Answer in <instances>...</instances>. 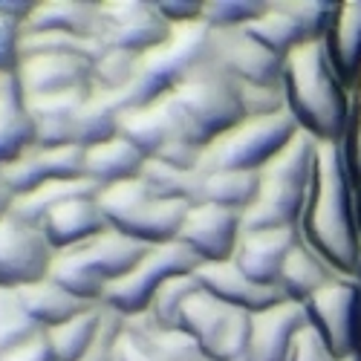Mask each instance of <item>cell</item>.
Returning <instances> with one entry per match:
<instances>
[{
  "label": "cell",
  "mask_w": 361,
  "mask_h": 361,
  "mask_svg": "<svg viewBox=\"0 0 361 361\" xmlns=\"http://www.w3.org/2000/svg\"><path fill=\"white\" fill-rule=\"evenodd\" d=\"M298 234L338 278H361L358 185L341 145H318L315 150L312 185Z\"/></svg>",
  "instance_id": "6da1fadb"
},
{
  "label": "cell",
  "mask_w": 361,
  "mask_h": 361,
  "mask_svg": "<svg viewBox=\"0 0 361 361\" xmlns=\"http://www.w3.org/2000/svg\"><path fill=\"white\" fill-rule=\"evenodd\" d=\"M286 110L318 145H341L350 122V87L329 61L324 38L304 41L283 61Z\"/></svg>",
  "instance_id": "7a4b0ae2"
},
{
  "label": "cell",
  "mask_w": 361,
  "mask_h": 361,
  "mask_svg": "<svg viewBox=\"0 0 361 361\" xmlns=\"http://www.w3.org/2000/svg\"><path fill=\"white\" fill-rule=\"evenodd\" d=\"M318 142L298 130L281 154L257 171V197L243 214V228H298L312 185Z\"/></svg>",
  "instance_id": "3957f363"
},
{
  "label": "cell",
  "mask_w": 361,
  "mask_h": 361,
  "mask_svg": "<svg viewBox=\"0 0 361 361\" xmlns=\"http://www.w3.org/2000/svg\"><path fill=\"white\" fill-rule=\"evenodd\" d=\"M171 96L179 116H183L188 139L202 147L212 145L217 136H223L226 130H231L246 118L240 81H234L208 55H202L179 78L176 87H171Z\"/></svg>",
  "instance_id": "277c9868"
},
{
  "label": "cell",
  "mask_w": 361,
  "mask_h": 361,
  "mask_svg": "<svg viewBox=\"0 0 361 361\" xmlns=\"http://www.w3.org/2000/svg\"><path fill=\"white\" fill-rule=\"evenodd\" d=\"M96 200L110 228L125 231L147 246L173 243L191 208V202L183 200H159L139 176L102 188Z\"/></svg>",
  "instance_id": "5b68a950"
},
{
  "label": "cell",
  "mask_w": 361,
  "mask_h": 361,
  "mask_svg": "<svg viewBox=\"0 0 361 361\" xmlns=\"http://www.w3.org/2000/svg\"><path fill=\"white\" fill-rule=\"evenodd\" d=\"M298 130L300 128L289 110L243 118L212 145H205L200 171H260L298 136Z\"/></svg>",
  "instance_id": "8992f818"
},
{
  "label": "cell",
  "mask_w": 361,
  "mask_h": 361,
  "mask_svg": "<svg viewBox=\"0 0 361 361\" xmlns=\"http://www.w3.org/2000/svg\"><path fill=\"white\" fill-rule=\"evenodd\" d=\"M208 47V26L205 23H179L171 29V35L139 55V73L133 84V104H145L168 93L171 87L179 84Z\"/></svg>",
  "instance_id": "52a82bcc"
},
{
  "label": "cell",
  "mask_w": 361,
  "mask_h": 361,
  "mask_svg": "<svg viewBox=\"0 0 361 361\" xmlns=\"http://www.w3.org/2000/svg\"><path fill=\"white\" fill-rule=\"evenodd\" d=\"M200 266V260L179 243H159V246H150L145 252V257L130 269L125 278H118L116 283L107 286L102 304L118 310L122 315H136L145 312L150 298L157 295V289L176 278V275H191L194 269Z\"/></svg>",
  "instance_id": "ba28073f"
},
{
  "label": "cell",
  "mask_w": 361,
  "mask_h": 361,
  "mask_svg": "<svg viewBox=\"0 0 361 361\" xmlns=\"http://www.w3.org/2000/svg\"><path fill=\"white\" fill-rule=\"evenodd\" d=\"M310 324L344 361L361 347V278H333L304 300Z\"/></svg>",
  "instance_id": "9c48e42d"
},
{
  "label": "cell",
  "mask_w": 361,
  "mask_h": 361,
  "mask_svg": "<svg viewBox=\"0 0 361 361\" xmlns=\"http://www.w3.org/2000/svg\"><path fill=\"white\" fill-rule=\"evenodd\" d=\"M171 29L157 0H99L93 38L104 49H130L142 55L159 47Z\"/></svg>",
  "instance_id": "30bf717a"
},
{
  "label": "cell",
  "mask_w": 361,
  "mask_h": 361,
  "mask_svg": "<svg viewBox=\"0 0 361 361\" xmlns=\"http://www.w3.org/2000/svg\"><path fill=\"white\" fill-rule=\"evenodd\" d=\"M205 55L220 64L240 84L283 87V61L286 58L266 49L246 29H208Z\"/></svg>",
  "instance_id": "8fae6325"
},
{
  "label": "cell",
  "mask_w": 361,
  "mask_h": 361,
  "mask_svg": "<svg viewBox=\"0 0 361 361\" xmlns=\"http://www.w3.org/2000/svg\"><path fill=\"white\" fill-rule=\"evenodd\" d=\"M55 249L41 226L15 214L0 217V289H20L49 275Z\"/></svg>",
  "instance_id": "7c38bea8"
},
{
  "label": "cell",
  "mask_w": 361,
  "mask_h": 361,
  "mask_svg": "<svg viewBox=\"0 0 361 361\" xmlns=\"http://www.w3.org/2000/svg\"><path fill=\"white\" fill-rule=\"evenodd\" d=\"M240 234H243V214L240 212L214 202H197L188 208L176 240L200 263H223L234 257Z\"/></svg>",
  "instance_id": "4fadbf2b"
},
{
  "label": "cell",
  "mask_w": 361,
  "mask_h": 361,
  "mask_svg": "<svg viewBox=\"0 0 361 361\" xmlns=\"http://www.w3.org/2000/svg\"><path fill=\"white\" fill-rule=\"evenodd\" d=\"M298 228H243L231 263L260 286H278L281 269L298 246Z\"/></svg>",
  "instance_id": "5bb4252c"
},
{
  "label": "cell",
  "mask_w": 361,
  "mask_h": 361,
  "mask_svg": "<svg viewBox=\"0 0 361 361\" xmlns=\"http://www.w3.org/2000/svg\"><path fill=\"white\" fill-rule=\"evenodd\" d=\"M118 136L133 142L145 157H154L171 139H188L183 116H179V110L173 104L171 90L145 104L125 107L122 116H118Z\"/></svg>",
  "instance_id": "9a60e30c"
},
{
  "label": "cell",
  "mask_w": 361,
  "mask_h": 361,
  "mask_svg": "<svg viewBox=\"0 0 361 361\" xmlns=\"http://www.w3.org/2000/svg\"><path fill=\"white\" fill-rule=\"evenodd\" d=\"M90 67L93 61L81 55H32L20 58L15 78L26 99L70 93V90H90Z\"/></svg>",
  "instance_id": "2e32d148"
},
{
  "label": "cell",
  "mask_w": 361,
  "mask_h": 361,
  "mask_svg": "<svg viewBox=\"0 0 361 361\" xmlns=\"http://www.w3.org/2000/svg\"><path fill=\"white\" fill-rule=\"evenodd\" d=\"M310 324L304 304L281 300L260 312H252V361H286L295 336Z\"/></svg>",
  "instance_id": "e0dca14e"
},
{
  "label": "cell",
  "mask_w": 361,
  "mask_h": 361,
  "mask_svg": "<svg viewBox=\"0 0 361 361\" xmlns=\"http://www.w3.org/2000/svg\"><path fill=\"white\" fill-rule=\"evenodd\" d=\"M194 278L205 292H212L214 298L223 300V304H228L234 310H243V312H260L266 307L286 300L278 286H260V283L249 281L231 260L200 263L194 269Z\"/></svg>",
  "instance_id": "ac0fdd59"
},
{
  "label": "cell",
  "mask_w": 361,
  "mask_h": 361,
  "mask_svg": "<svg viewBox=\"0 0 361 361\" xmlns=\"http://www.w3.org/2000/svg\"><path fill=\"white\" fill-rule=\"evenodd\" d=\"M147 249L150 246L142 243V240H136L125 231H116L110 226L104 231H99L96 237H90L87 243L73 246L78 260L90 269V272H96L107 286L116 283L118 278H125L130 269L145 257Z\"/></svg>",
  "instance_id": "d6986e66"
},
{
  "label": "cell",
  "mask_w": 361,
  "mask_h": 361,
  "mask_svg": "<svg viewBox=\"0 0 361 361\" xmlns=\"http://www.w3.org/2000/svg\"><path fill=\"white\" fill-rule=\"evenodd\" d=\"M38 226L44 237L49 240V246L55 252H61V249L81 246L90 237L104 231L107 220L102 214V205L96 197H78V200H70L64 205L52 208Z\"/></svg>",
  "instance_id": "ffe728a7"
},
{
  "label": "cell",
  "mask_w": 361,
  "mask_h": 361,
  "mask_svg": "<svg viewBox=\"0 0 361 361\" xmlns=\"http://www.w3.org/2000/svg\"><path fill=\"white\" fill-rule=\"evenodd\" d=\"M90 90H70L26 99L29 116L35 122V145L38 147H61L75 145V113L84 104Z\"/></svg>",
  "instance_id": "44dd1931"
},
{
  "label": "cell",
  "mask_w": 361,
  "mask_h": 361,
  "mask_svg": "<svg viewBox=\"0 0 361 361\" xmlns=\"http://www.w3.org/2000/svg\"><path fill=\"white\" fill-rule=\"evenodd\" d=\"M35 147V122L15 73L0 75V165Z\"/></svg>",
  "instance_id": "7402d4cb"
},
{
  "label": "cell",
  "mask_w": 361,
  "mask_h": 361,
  "mask_svg": "<svg viewBox=\"0 0 361 361\" xmlns=\"http://www.w3.org/2000/svg\"><path fill=\"white\" fill-rule=\"evenodd\" d=\"M329 61L353 90L361 75V0H344L336 9L333 26L324 38Z\"/></svg>",
  "instance_id": "603a6c76"
},
{
  "label": "cell",
  "mask_w": 361,
  "mask_h": 361,
  "mask_svg": "<svg viewBox=\"0 0 361 361\" xmlns=\"http://www.w3.org/2000/svg\"><path fill=\"white\" fill-rule=\"evenodd\" d=\"M99 0H35L20 32H70L93 38Z\"/></svg>",
  "instance_id": "cb8c5ba5"
},
{
  "label": "cell",
  "mask_w": 361,
  "mask_h": 361,
  "mask_svg": "<svg viewBox=\"0 0 361 361\" xmlns=\"http://www.w3.org/2000/svg\"><path fill=\"white\" fill-rule=\"evenodd\" d=\"M125 107H133L130 93L90 90L84 104L75 113V145L90 147L118 136V116H122Z\"/></svg>",
  "instance_id": "d4e9b609"
},
{
  "label": "cell",
  "mask_w": 361,
  "mask_h": 361,
  "mask_svg": "<svg viewBox=\"0 0 361 361\" xmlns=\"http://www.w3.org/2000/svg\"><path fill=\"white\" fill-rule=\"evenodd\" d=\"M145 159L147 157L133 142H128L125 136H113L107 142L87 147V179H93L102 188L125 183V179H136Z\"/></svg>",
  "instance_id": "484cf974"
},
{
  "label": "cell",
  "mask_w": 361,
  "mask_h": 361,
  "mask_svg": "<svg viewBox=\"0 0 361 361\" xmlns=\"http://www.w3.org/2000/svg\"><path fill=\"white\" fill-rule=\"evenodd\" d=\"M20 304L26 307V312L32 315V321L41 326V329H52L58 324H64L70 318H75L78 312L90 310L93 304L87 300L70 295L64 286H58L52 278H44V281H35V283H26L20 289H15Z\"/></svg>",
  "instance_id": "4316f807"
},
{
  "label": "cell",
  "mask_w": 361,
  "mask_h": 361,
  "mask_svg": "<svg viewBox=\"0 0 361 361\" xmlns=\"http://www.w3.org/2000/svg\"><path fill=\"white\" fill-rule=\"evenodd\" d=\"M234 307L223 304L220 298H214L212 292H205L202 286L185 300L183 315H179V329L185 333L202 347V353L208 355L214 350V344L220 341V336L226 333L228 321L234 318Z\"/></svg>",
  "instance_id": "83f0119b"
},
{
  "label": "cell",
  "mask_w": 361,
  "mask_h": 361,
  "mask_svg": "<svg viewBox=\"0 0 361 361\" xmlns=\"http://www.w3.org/2000/svg\"><path fill=\"white\" fill-rule=\"evenodd\" d=\"M333 278H338L333 269H329L304 240H298V246L289 252L281 278H278V289L286 300H295V304H304L307 298H312L321 286H326Z\"/></svg>",
  "instance_id": "f1b7e54d"
},
{
  "label": "cell",
  "mask_w": 361,
  "mask_h": 361,
  "mask_svg": "<svg viewBox=\"0 0 361 361\" xmlns=\"http://www.w3.org/2000/svg\"><path fill=\"white\" fill-rule=\"evenodd\" d=\"M99 191H102V185H96L93 179H47L32 194L15 200L12 214L38 226L52 208L64 205L70 200H78V197H99Z\"/></svg>",
  "instance_id": "f546056e"
},
{
  "label": "cell",
  "mask_w": 361,
  "mask_h": 361,
  "mask_svg": "<svg viewBox=\"0 0 361 361\" xmlns=\"http://www.w3.org/2000/svg\"><path fill=\"white\" fill-rule=\"evenodd\" d=\"M243 29L255 41H260L266 49H272L281 58H286L292 49H298L304 41H310L304 35V29H300V23L295 20V15L281 4V0H269L266 9L252 23H246Z\"/></svg>",
  "instance_id": "4dcf8cb0"
},
{
  "label": "cell",
  "mask_w": 361,
  "mask_h": 361,
  "mask_svg": "<svg viewBox=\"0 0 361 361\" xmlns=\"http://www.w3.org/2000/svg\"><path fill=\"white\" fill-rule=\"evenodd\" d=\"M139 179L159 200H183L191 205L202 202V171H183L147 157L139 171Z\"/></svg>",
  "instance_id": "1f68e13d"
},
{
  "label": "cell",
  "mask_w": 361,
  "mask_h": 361,
  "mask_svg": "<svg viewBox=\"0 0 361 361\" xmlns=\"http://www.w3.org/2000/svg\"><path fill=\"white\" fill-rule=\"evenodd\" d=\"M257 171H208L202 173V202H214L246 214L257 197Z\"/></svg>",
  "instance_id": "d6a6232c"
},
{
  "label": "cell",
  "mask_w": 361,
  "mask_h": 361,
  "mask_svg": "<svg viewBox=\"0 0 361 361\" xmlns=\"http://www.w3.org/2000/svg\"><path fill=\"white\" fill-rule=\"evenodd\" d=\"M99 321H102V304H93L90 310L78 312L75 318L58 324L52 329H44V336H47L52 353L61 361H78L87 353L90 341H93Z\"/></svg>",
  "instance_id": "836d02e7"
},
{
  "label": "cell",
  "mask_w": 361,
  "mask_h": 361,
  "mask_svg": "<svg viewBox=\"0 0 361 361\" xmlns=\"http://www.w3.org/2000/svg\"><path fill=\"white\" fill-rule=\"evenodd\" d=\"M104 52V47L96 38L70 35V32H20L18 38V61L32 55H81V58H96Z\"/></svg>",
  "instance_id": "e575fe53"
},
{
  "label": "cell",
  "mask_w": 361,
  "mask_h": 361,
  "mask_svg": "<svg viewBox=\"0 0 361 361\" xmlns=\"http://www.w3.org/2000/svg\"><path fill=\"white\" fill-rule=\"evenodd\" d=\"M139 73V55L130 49H104L90 67V90L107 93H130Z\"/></svg>",
  "instance_id": "d590c367"
},
{
  "label": "cell",
  "mask_w": 361,
  "mask_h": 361,
  "mask_svg": "<svg viewBox=\"0 0 361 361\" xmlns=\"http://www.w3.org/2000/svg\"><path fill=\"white\" fill-rule=\"evenodd\" d=\"M38 333H44V329L26 312L18 292L0 289V358L26 344L29 338H35Z\"/></svg>",
  "instance_id": "8d00e7d4"
},
{
  "label": "cell",
  "mask_w": 361,
  "mask_h": 361,
  "mask_svg": "<svg viewBox=\"0 0 361 361\" xmlns=\"http://www.w3.org/2000/svg\"><path fill=\"white\" fill-rule=\"evenodd\" d=\"M200 289L194 272L191 275H176L171 281H165L157 295L150 298V304H147V315L154 318L162 329H173L179 326V315H183V307H185V300Z\"/></svg>",
  "instance_id": "74e56055"
},
{
  "label": "cell",
  "mask_w": 361,
  "mask_h": 361,
  "mask_svg": "<svg viewBox=\"0 0 361 361\" xmlns=\"http://www.w3.org/2000/svg\"><path fill=\"white\" fill-rule=\"evenodd\" d=\"M159 324L147 312L125 315V329L116 344V361H162L157 344H154V329Z\"/></svg>",
  "instance_id": "f35d334b"
},
{
  "label": "cell",
  "mask_w": 361,
  "mask_h": 361,
  "mask_svg": "<svg viewBox=\"0 0 361 361\" xmlns=\"http://www.w3.org/2000/svg\"><path fill=\"white\" fill-rule=\"evenodd\" d=\"M269 0H205L202 23L208 29H243L252 23Z\"/></svg>",
  "instance_id": "ab89813d"
},
{
  "label": "cell",
  "mask_w": 361,
  "mask_h": 361,
  "mask_svg": "<svg viewBox=\"0 0 361 361\" xmlns=\"http://www.w3.org/2000/svg\"><path fill=\"white\" fill-rule=\"evenodd\" d=\"M9 188L15 191V197H26L35 188H41L47 183V171H44V159H41V147H29L26 154H20L18 159L0 165Z\"/></svg>",
  "instance_id": "60d3db41"
},
{
  "label": "cell",
  "mask_w": 361,
  "mask_h": 361,
  "mask_svg": "<svg viewBox=\"0 0 361 361\" xmlns=\"http://www.w3.org/2000/svg\"><path fill=\"white\" fill-rule=\"evenodd\" d=\"M281 4L295 15V20L300 23V29H304V35L310 41L326 38L333 18H336V9H338V4H329V0H281Z\"/></svg>",
  "instance_id": "b9f144b4"
},
{
  "label": "cell",
  "mask_w": 361,
  "mask_h": 361,
  "mask_svg": "<svg viewBox=\"0 0 361 361\" xmlns=\"http://www.w3.org/2000/svg\"><path fill=\"white\" fill-rule=\"evenodd\" d=\"M125 329V315L102 304V321H99V329L93 341H90L87 353L78 358V361H116V344H118V336Z\"/></svg>",
  "instance_id": "7bdbcfd3"
},
{
  "label": "cell",
  "mask_w": 361,
  "mask_h": 361,
  "mask_svg": "<svg viewBox=\"0 0 361 361\" xmlns=\"http://www.w3.org/2000/svg\"><path fill=\"white\" fill-rule=\"evenodd\" d=\"M341 147H344V159H347V168L355 179V185L361 188V75L355 87L350 90V122H347Z\"/></svg>",
  "instance_id": "ee69618b"
},
{
  "label": "cell",
  "mask_w": 361,
  "mask_h": 361,
  "mask_svg": "<svg viewBox=\"0 0 361 361\" xmlns=\"http://www.w3.org/2000/svg\"><path fill=\"white\" fill-rule=\"evenodd\" d=\"M240 93H243L246 118H257V116H275V113L286 110V96H283V87L240 84Z\"/></svg>",
  "instance_id": "f6af8a7d"
},
{
  "label": "cell",
  "mask_w": 361,
  "mask_h": 361,
  "mask_svg": "<svg viewBox=\"0 0 361 361\" xmlns=\"http://www.w3.org/2000/svg\"><path fill=\"white\" fill-rule=\"evenodd\" d=\"M286 361H341V358L333 353V347L324 341V336L318 333V329H315L312 324H307V326L295 336Z\"/></svg>",
  "instance_id": "bcb514c9"
},
{
  "label": "cell",
  "mask_w": 361,
  "mask_h": 361,
  "mask_svg": "<svg viewBox=\"0 0 361 361\" xmlns=\"http://www.w3.org/2000/svg\"><path fill=\"white\" fill-rule=\"evenodd\" d=\"M202 145L197 142H188V139H171L168 145H162L154 159L165 162V165H173V168H183V171H200V162H202Z\"/></svg>",
  "instance_id": "7dc6e473"
},
{
  "label": "cell",
  "mask_w": 361,
  "mask_h": 361,
  "mask_svg": "<svg viewBox=\"0 0 361 361\" xmlns=\"http://www.w3.org/2000/svg\"><path fill=\"white\" fill-rule=\"evenodd\" d=\"M202 4L205 0H157L159 12L171 26L179 23H202Z\"/></svg>",
  "instance_id": "c3c4849f"
},
{
  "label": "cell",
  "mask_w": 361,
  "mask_h": 361,
  "mask_svg": "<svg viewBox=\"0 0 361 361\" xmlns=\"http://www.w3.org/2000/svg\"><path fill=\"white\" fill-rule=\"evenodd\" d=\"M18 38H20V26L6 15H0V75L15 73L18 67Z\"/></svg>",
  "instance_id": "681fc988"
},
{
  "label": "cell",
  "mask_w": 361,
  "mask_h": 361,
  "mask_svg": "<svg viewBox=\"0 0 361 361\" xmlns=\"http://www.w3.org/2000/svg\"><path fill=\"white\" fill-rule=\"evenodd\" d=\"M0 361H61L55 353H52V347H49V341H47V336L44 333H38L35 338H29L26 344H20L18 350H12V353H6Z\"/></svg>",
  "instance_id": "f907efd6"
},
{
  "label": "cell",
  "mask_w": 361,
  "mask_h": 361,
  "mask_svg": "<svg viewBox=\"0 0 361 361\" xmlns=\"http://www.w3.org/2000/svg\"><path fill=\"white\" fill-rule=\"evenodd\" d=\"M32 6H35V0H0V15H6L18 26H23V20L29 18Z\"/></svg>",
  "instance_id": "816d5d0a"
},
{
  "label": "cell",
  "mask_w": 361,
  "mask_h": 361,
  "mask_svg": "<svg viewBox=\"0 0 361 361\" xmlns=\"http://www.w3.org/2000/svg\"><path fill=\"white\" fill-rule=\"evenodd\" d=\"M15 191L9 188V183H6V176H4V168H0V217H6V214H12V205H15Z\"/></svg>",
  "instance_id": "f5cc1de1"
},
{
  "label": "cell",
  "mask_w": 361,
  "mask_h": 361,
  "mask_svg": "<svg viewBox=\"0 0 361 361\" xmlns=\"http://www.w3.org/2000/svg\"><path fill=\"white\" fill-rule=\"evenodd\" d=\"M358 223H361V188H358Z\"/></svg>",
  "instance_id": "db71d44e"
},
{
  "label": "cell",
  "mask_w": 361,
  "mask_h": 361,
  "mask_svg": "<svg viewBox=\"0 0 361 361\" xmlns=\"http://www.w3.org/2000/svg\"><path fill=\"white\" fill-rule=\"evenodd\" d=\"M344 361H361V358H358V355H350V358H344Z\"/></svg>",
  "instance_id": "11a10c76"
},
{
  "label": "cell",
  "mask_w": 361,
  "mask_h": 361,
  "mask_svg": "<svg viewBox=\"0 0 361 361\" xmlns=\"http://www.w3.org/2000/svg\"><path fill=\"white\" fill-rule=\"evenodd\" d=\"M358 358H361V347H358Z\"/></svg>",
  "instance_id": "9f6ffc18"
}]
</instances>
